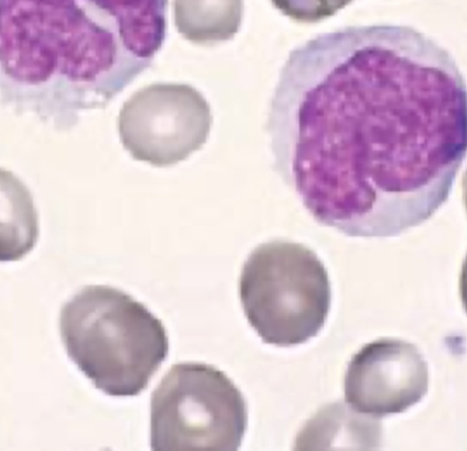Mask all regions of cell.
I'll return each mask as SVG.
<instances>
[{
    "label": "cell",
    "mask_w": 467,
    "mask_h": 451,
    "mask_svg": "<svg viewBox=\"0 0 467 451\" xmlns=\"http://www.w3.org/2000/svg\"><path fill=\"white\" fill-rule=\"evenodd\" d=\"M277 174L317 224L389 238L430 221L467 156V84L410 26H346L294 48L266 123Z\"/></svg>",
    "instance_id": "6da1fadb"
},
{
    "label": "cell",
    "mask_w": 467,
    "mask_h": 451,
    "mask_svg": "<svg viewBox=\"0 0 467 451\" xmlns=\"http://www.w3.org/2000/svg\"><path fill=\"white\" fill-rule=\"evenodd\" d=\"M169 0H0V103L68 131L150 68Z\"/></svg>",
    "instance_id": "7a4b0ae2"
},
{
    "label": "cell",
    "mask_w": 467,
    "mask_h": 451,
    "mask_svg": "<svg viewBox=\"0 0 467 451\" xmlns=\"http://www.w3.org/2000/svg\"><path fill=\"white\" fill-rule=\"evenodd\" d=\"M60 337L71 362L96 389L134 397L169 356L166 329L141 302L109 286H87L60 310Z\"/></svg>",
    "instance_id": "3957f363"
},
{
    "label": "cell",
    "mask_w": 467,
    "mask_h": 451,
    "mask_svg": "<svg viewBox=\"0 0 467 451\" xmlns=\"http://www.w3.org/2000/svg\"><path fill=\"white\" fill-rule=\"evenodd\" d=\"M239 296L263 342L288 348L323 330L331 309V282L309 247L271 241L255 247L242 267Z\"/></svg>",
    "instance_id": "277c9868"
},
{
    "label": "cell",
    "mask_w": 467,
    "mask_h": 451,
    "mask_svg": "<svg viewBox=\"0 0 467 451\" xmlns=\"http://www.w3.org/2000/svg\"><path fill=\"white\" fill-rule=\"evenodd\" d=\"M246 428L244 395L211 365H174L153 392L152 450H238Z\"/></svg>",
    "instance_id": "5b68a950"
},
{
    "label": "cell",
    "mask_w": 467,
    "mask_h": 451,
    "mask_svg": "<svg viewBox=\"0 0 467 451\" xmlns=\"http://www.w3.org/2000/svg\"><path fill=\"white\" fill-rule=\"evenodd\" d=\"M213 128L204 96L185 84H153L134 93L119 112L125 150L155 167L175 166L202 150Z\"/></svg>",
    "instance_id": "8992f818"
},
{
    "label": "cell",
    "mask_w": 467,
    "mask_h": 451,
    "mask_svg": "<svg viewBox=\"0 0 467 451\" xmlns=\"http://www.w3.org/2000/svg\"><path fill=\"white\" fill-rule=\"evenodd\" d=\"M428 386V364L419 348L386 338L354 354L345 376V400L351 411L380 419L417 405Z\"/></svg>",
    "instance_id": "52a82bcc"
},
{
    "label": "cell",
    "mask_w": 467,
    "mask_h": 451,
    "mask_svg": "<svg viewBox=\"0 0 467 451\" xmlns=\"http://www.w3.org/2000/svg\"><path fill=\"white\" fill-rule=\"evenodd\" d=\"M38 236L40 226L32 194L13 173L0 169V263L29 255Z\"/></svg>",
    "instance_id": "ba28073f"
},
{
    "label": "cell",
    "mask_w": 467,
    "mask_h": 451,
    "mask_svg": "<svg viewBox=\"0 0 467 451\" xmlns=\"http://www.w3.org/2000/svg\"><path fill=\"white\" fill-rule=\"evenodd\" d=\"M242 10V0H175V25L186 40L215 44L235 36Z\"/></svg>",
    "instance_id": "9c48e42d"
},
{
    "label": "cell",
    "mask_w": 467,
    "mask_h": 451,
    "mask_svg": "<svg viewBox=\"0 0 467 451\" xmlns=\"http://www.w3.org/2000/svg\"><path fill=\"white\" fill-rule=\"evenodd\" d=\"M283 16L302 24H317L350 5L354 0H271Z\"/></svg>",
    "instance_id": "30bf717a"
},
{
    "label": "cell",
    "mask_w": 467,
    "mask_h": 451,
    "mask_svg": "<svg viewBox=\"0 0 467 451\" xmlns=\"http://www.w3.org/2000/svg\"><path fill=\"white\" fill-rule=\"evenodd\" d=\"M460 290L463 308H465L467 313V255L465 261H463L462 272H461Z\"/></svg>",
    "instance_id": "8fae6325"
},
{
    "label": "cell",
    "mask_w": 467,
    "mask_h": 451,
    "mask_svg": "<svg viewBox=\"0 0 467 451\" xmlns=\"http://www.w3.org/2000/svg\"><path fill=\"white\" fill-rule=\"evenodd\" d=\"M462 191H463V203H465V208L467 213V170L462 180Z\"/></svg>",
    "instance_id": "7c38bea8"
}]
</instances>
